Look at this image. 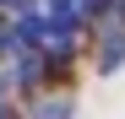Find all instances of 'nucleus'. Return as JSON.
Here are the masks:
<instances>
[]
</instances>
